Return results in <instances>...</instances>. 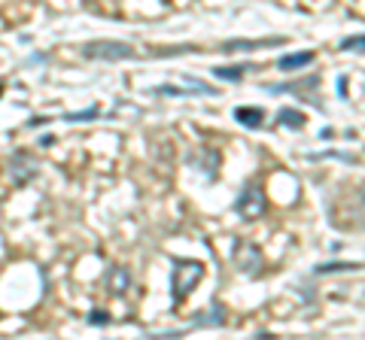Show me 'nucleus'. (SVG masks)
I'll use <instances>...</instances> for the list:
<instances>
[{
	"mask_svg": "<svg viewBox=\"0 0 365 340\" xmlns=\"http://www.w3.org/2000/svg\"><path fill=\"white\" fill-rule=\"evenodd\" d=\"M83 55L88 61H128L134 58V46H125L119 40H95V43H86Z\"/></svg>",
	"mask_w": 365,
	"mask_h": 340,
	"instance_id": "obj_1",
	"label": "nucleus"
},
{
	"mask_svg": "<svg viewBox=\"0 0 365 340\" xmlns=\"http://www.w3.org/2000/svg\"><path fill=\"white\" fill-rule=\"evenodd\" d=\"M204 277L201 262H174V274H170V286H174V301L189 298V292L195 289V282Z\"/></svg>",
	"mask_w": 365,
	"mask_h": 340,
	"instance_id": "obj_2",
	"label": "nucleus"
},
{
	"mask_svg": "<svg viewBox=\"0 0 365 340\" xmlns=\"http://www.w3.org/2000/svg\"><path fill=\"white\" fill-rule=\"evenodd\" d=\"M265 207H268V201H265V191H262L259 183L244 186L241 195H237V201H235V213H237L241 219H247V222L259 219L262 213H265Z\"/></svg>",
	"mask_w": 365,
	"mask_h": 340,
	"instance_id": "obj_3",
	"label": "nucleus"
},
{
	"mask_svg": "<svg viewBox=\"0 0 365 340\" xmlns=\"http://www.w3.org/2000/svg\"><path fill=\"white\" fill-rule=\"evenodd\" d=\"M232 258H235V265L241 274L247 277H259L262 274V253L256 249V243H250V240H235V249H232Z\"/></svg>",
	"mask_w": 365,
	"mask_h": 340,
	"instance_id": "obj_4",
	"label": "nucleus"
},
{
	"mask_svg": "<svg viewBox=\"0 0 365 340\" xmlns=\"http://www.w3.org/2000/svg\"><path fill=\"white\" fill-rule=\"evenodd\" d=\"M37 170H40L37 158H34L31 152H25V149L9 158V179H13V186H28L31 179L37 176Z\"/></svg>",
	"mask_w": 365,
	"mask_h": 340,
	"instance_id": "obj_5",
	"label": "nucleus"
},
{
	"mask_svg": "<svg viewBox=\"0 0 365 340\" xmlns=\"http://www.w3.org/2000/svg\"><path fill=\"white\" fill-rule=\"evenodd\" d=\"M189 161H192V167H198L201 174H207V179H216V167H220V152L216 149H207V146H204V149H198Z\"/></svg>",
	"mask_w": 365,
	"mask_h": 340,
	"instance_id": "obj_6",
	"label": "nucleus"
},
{
	"mask_svg": "<svg viewBox=\"0 0 365 340\" xmlns=\"http://www.w3.org/2000/svg\"><path fill=\"white\" fill-rule=\"evenodd\" d=\"M128 286H131L128 267H125V265H113V267L107 270V292H113V294H125V292H128Z\"/></svg>",
	"mask_w": 365,
	"mask_h": 340,
	"instance_id": "obj_7",
	"label": "nucleus"
},
{
	"mask_svg": "<svg viewBox=\"0 0 365 340\" xmlns=\"http://www.w3.org/2000/svg\"><path fill=\"white\" fill-rule=\"evenodd\" d=\"M235 119L244 124V128H262V122H265V112L259 107H237L235 110Z\"/></svg>",
	"mask_w": 365,
	"mask_h": 340,
	"instance_id": "obj_8",
	"label": "nucleus"
},
{
	"mask_svg": "<svg viewBox=\"0 0 365 340\" xmlns=\"http://www.w3.org/2000/svg\"><path fill=\"white\" fill-rule=\"evenodd\" d=\"M307 64H314V52H292L277 61V70H299V67H307Z\"/></svg>",
	"mask_w": 365,
	"mask_h": 340,
	"instance_id": "obj_9",
	"label": "nucleus"
},
{
	"mask_svg": "<svg viewBox=\"0 0 365 340\" xmlns=\"http://www.w3.org/2000/svg\"><path fill=\"white\" fill-rule=\"evenodd\" d=\"M192 322H195V325H207V328L225 325V310H222V304H213L210 310H201V313H198Z\"/></svg>",
	"mask_w": 365,
	"mask_h": 340,
	"instance_id": "obj_10",
	"label": "nucleus"
},
{
	"mask_svg": "<svg viewBox=\"0 0 365 340\" xmlns=\"http://www.w3.org/2000/svg\"><path fill=\"white\" fill-rule=\"evenodd\" d=\"M277 122L283 124V128H292V131H299V128H304V112H299V110H280L277 112Z\"/></svg>",
	"mask_w": 365,
	"mask_h": 340,
	"instance_id": "obj_11",
	"label": "nucleus"
},
{
	"mask_svg": "<svg viewBox=\"0 0 365 340\" xmlns=\"http://www.w3.org/2000/svg\"><path fill=\"white\" fill-rule=\"evenodd\" d=\"M247 70H250L247 64H241V67H216L213 76H216V79H225V83H237V79H241Z\"/></svg>",
	"mask_w": 365,
	"mask_h": 340,
	"instance_id": "obj_12",
	"label": "nucleus"
},
{
	"mask_svg": "<svg viewBox=\"0 0 365 340\" xmlns=\"http://www.w3.org/2000/svg\"><path fill=\"white\" fill-rule=\"evenodd\" d=\"M317 85V76H311L307 83H292V85H268V92L274 95H287V92H304V88H314Z\"/></svg>",
	"mask_w": 365,
	"mask_h": 340,
	"instance_id": "obj_13",
	"label": "nucleus"
},
{
	"mask_svg": "<svg viewBox=\"0 0 365 340\" xmlns=\"http://www.w3.org/2000/svg\"><path fill=\"white\" fill-rule=\"evenodd\" d=\"M341 49H344V52H365V33L344 37V40H341Z\"/></svg>",
	"mask_w": 365,
	"mask_h": 340,
	"instance_id": "obj_14",
	"label": "nucleus"
},
{
	"mask_svg": "<svg viewBox=\"0 0 365 340\" xmlns=\"http://www.w3.org/2000/svg\"><path fill=\"white\" fill-rule=\"evenodd\" d=\"M362 265H353V262H332V265H319L317 274H335V270H356Z\"/></svg>",
	"mask_w": 365,
	"mask_h": 340,
	"instance_id": "obj_15",
	"label": "nucleus"
},
{
	"mask_svg": "<svg viewBox=\"0 0 365 340\" xmlns=\"http://www.w3.org/2000/svg\"><path fill=\"white\" fill-rule=\"evenodd\" d=\"M98 116V107H91V110H86V112H71V116H64L67 122H86V119H95Z\"/></svg>",
	"mask_w": 365,
	"mask_h": 340,
	"instance_id": "obj_16",
	"label": "nucleus"
},
{
	"mask_svg": "<svg viewBox=\"0 0 365 340\" xmlns=\"http://www.w3.org/2000/svg\"><path fill=\"white\" fill-rule=\"evenodd\" d=\"M88 322H91V325H107V322H110V316H107L104 310H95V313L88 316Z\"/></svg>",
	"mask_w": 365,
	"mask_h": 340,
	"instance_id": "obj_17",
	"label": "nucleus"
},
{
	"mask_svg": "<svg viewBox=\"0 0 365 340\" xmlns=\"http://www.w3.org/2000/svg\"><path fill=\"white\" fill-rule=\"evenodd\" d=\"M359 201H362V210H365V186H362V191H359Z\"/></svg>",
	"mask_w": 365,
	"mask_h": 340,
	"instance_id": "obj_18",
	"label": "nucleus"
}]
</instances>
